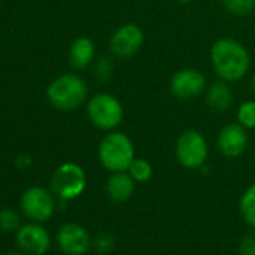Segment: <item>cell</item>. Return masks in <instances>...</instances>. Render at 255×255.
Masks as SVG:
<instances>
[{"instance_id":"obj_1","label":"cell","mask_w":255,"mask_h":255,"mask_svg":"<svg viewBox=\"0 0 255 255\" xmlns=\"http://www.w3.org/2000/svg\"><path fill=\"white\" fill-rule=\"evenodd\" d=\"M210 63L219 80L234 83L242 80L251 66V57L245 45L233 38H221L210 48Z\"/></svg>"},{"instance_id":"obj_2","label":"cell","mask_w":255,"mask_h":255,"mask_svg":"<svg viewBox=\"0 0 255 255\" xmlns=\"http://www.w3.org/2000/svg\"><path fill=\"white\" fill-rule=\"evenodd\" d=\"M98 158L102 167L111 173L128 171V168L135 159L134 143L123 132L110 131L99 143Z\"/></svg>"},{"instance_id":"obj_3","label":"cell","mask_w":255,"mask_h":255,"mask_svg":"<svg viewBox=\"0 0 255 255\" xmlns=\"http://www.w3.org/2000/svg\"><path fill=\"white\" fill-rule=\"evenodd\" d=\"M87 84L77 74H63L57 77L47 89L50 104L60 111H72L81 107L87 99Z\"/></svg>"},{"instance_id":"obj_4","label":"cell","mask_w":255,"mask_h":255,"mask_svg":"<svg viewBox=\"0 0 255 255\" xmlns=\"http://www.w3.org/2000/svg\"><path fill=\"white\" fill-rule=\"evenodd\" d=\"M87 116L101 131H113L125 116L122 102L110 93H96L87 102Z\"/></svg>"},{"instance_id":"obj_5","label":"cell","mask_w":255,"mask_h":255,"mask_svg":"<svg viewBox=\"0 0 255 255\" xmlns=\"http://www.w3.org/2000/svg\"><path fill=\"white\" fill-rule=\"evenodd\" d=\"M87 177L84 170L74 162H65L53 174L51 189L62 200L69 201L83 194L86 189Z\"/></svg>"},{"instance_id":"obj_6","label":"cell","mask_w":255,"mask_h":255,"mask_svg":"<svg viewBox=\"0 0 255 255\" xmlns=\"http://www.w3.org/2000/svg\"><path fill=\"white\" fill-rule=\"evenodd\" d=\"M207 141L201 132L188 129L179 135L176 143V158L182 167L189 170L201 168L207 161Z\"/></svg>"},{"instance_id":"obj_7","label":"cell","mask_w":255,"mask_h":255,"mask_svg":"<svg viewBox=\"0 0 255 255\" xmlns=\"http://www.w3.org/2000/svg\"><path fill=\"white\" fill-rule=\"evenodd\" d=\"M23 213L33 222L48 221L56 209L54 197L41 186H32L26 189L20 200Z\"/></svg>"},{"instance_id":"obj_8","label":"cell","mask_w":255,"mask_h":255,"mask_svg":"<svg viewBox=\"0 0 255 255\" xmlns=\"http://www.w3.org/2000/svg\"><path fill=\"white\" fill-rule=\"evenodd\" d=\"M144 44V32L134 23H126L116 29L110 38V50L120 59L135 56Z\"/></svg>"},{"instance_id":"obj_9","label":"cell","mask_w":255,"mask_h":255,"mask_svg":"<svg viewBox=\"0 0 255 255\" xmlns=\"http://www.w3.org/2000/svg\"><path fill=\"white\" fill-rule=\"evenodd\" d=\"M170 90L177 99H194L206 90V77L201 71L194 68L180 69L171 77Z\"/></svg>"},{"instance_id":"obj_10","label":"cell","mask_w":255,"mask_h":255,"mask_svg":"<svg viewBox=\"0 0 255 255\" xmlns=\"http://www.w3.org/2000/svg\"><path fill=\"white\" fill-rule=\"evenodd\" d=\"M17 245L27 255H44L51 246V237L39 222L24 224L17 230Z\"/></svg>"},{"instance_id":"obj_11","label":"cell","mask_w":255,"mask_h":255,"mask_svg":"<svg viewBox=\"0 0 255 255\" xmlns=\"http://www.w3.org/2000/svg\"><path fill=\"white\" fill-rule=\"evenodd\" d=\"M57 245L66 255H84L90 248V236L80 224L68 222L57 231Z\"/></svg>"},{"instance_id":"obj_12","label":"cell","mask_w":255,"mask_h":255,"mask_svg":"<svg viewBox=\"0 0 255 255\" xmlns=\"http://www.w3.org/2000/svg\"><path fill=\"white\" fill-rule=\"evenodd\" d=\"M248 132L239 122L225 125L218 134V147L219 152L230 159L239 158L245 153L248 147Z\"/></svg>"},{"instance_id":"obj_13","label":"cell","mask_w":255,"mask_h":255,"mask_svg":"<svg viewBox=\"0 0 255 255\" xmlns=\"http://www.w3.org/2000/svg\"><path fill=\"white\" fill-rule=\"evenodd\" d=\"M135 189V180L129 176L128 171L113 173L107 180V195L114 203H123L129 200Z\"/></svg>"},{"instance_id":"obj_14","label":"cell","mask_w":255,"mask_h":255,"mask_svg":"<svg viewBox=\"0 0 255 255\" xmlns=\"http://www.w3.org/2000/svg\"><path fill=\"white\" fill-rule=\"evenodd\" d=\"M95 54L96 48L90 38H77L69 48V63L74 69L83 71L92 65V62L95 60Z\"/></svg>"},{"instance_id":"obj_15","label":"cell","mask_w":255,"mask_h":255,"mask_svg":"<svg viewBox=\"0 0 255 255\" xmlns=\"http://www.w3.org/2000/svg\"><path fill=\"white\" fill-rule=\"evenodd\" d=\"M207 105L218 113H225L233 104V92L227 81L219 80L212 83L206 90Z\"/></svg>"},{"instance_id":"obj_16","label":"cell","mask_w":255,"mask_h":255,"mask_svg":"<svg viewBox=\"0 0 255 255\" xmlns=\"http://www.w3.org/2000/svg\"><path fill=\"white\" fill-rule=\"evenodd\" d=\"M240 212L243 219L255 228V183L251 185L240 198Z\"/></svg>"},{"instance_id":"obj_17","label":"cell","mask_w":255,"mask_h":255,"mask_svg":"<svg viewBox=\"0 0 255 255\" xmlns=\"http://www.w3.org/2000/svg\"><path fill=\"white\" fill-rule=\"evenodd\" d=\"M128 173L135 180V183H146L152 179L153 168L149 161L143 158H135L129 165V168H128Z\"/></svg>"},{"instance_id":"obj_18","label":"cell","mask_w":255,"mask_h":255,"mask_svg":"<svg viewBox=\"0 0 255 255\" xmlns=\"http://www.w3.org/2000/svg\"><path fill=\"white\" fill-rule=\"evenodd\" d=\"M221 3L234 17H248L255 11V0H221Z\"/></svg>"},{"instance_id":"obj_19","label":"cell","mask_w":255,"mask_h":255,"mask_svg":"<svg viewBox=\"0 0 255 255\" xmlns=\"http://www.w3.org/2000/svg\"><path fill=\"white\" fill-rule=\"evenodd\" d=\"M237 122L246 129H255V101H245L236 113Z\"/></svg>"},{"instance_id":"obj_20","label":"cell","mask_w":255,"mask_h":255,"mask_svg":"<svg viewBox=\"0 0 255 255\" xmlns=\"http://www.w3.org/2000/svg\"><path fill=\"white\" fill-rule=\"evenodd\" d=\"M20 228V215L14 209L0 210V230L3 233H12Z\"/></svg>"},{"instance_id":"obj_21","label":"cell","mask_w":255,"mask_h":255,"mask_svg":"<svg viewBox=\"0 0 255 255\" xmlns=\"http://www.w3.org/2000/svg\"><path fill=\"white\" fill-rule=\"evenodd\" d=\"M93 246L101 254H107V252L113 251V248H114V237H113V234H110V233L98 234L95 237V240H93Z\"/></svg>"},{"instance_id":"obj_22","label":"cell","mask_w":255,"mask_h":255,"mask_svg":"<svg viewBox=\"0 0 255 255\" xmlns=\"http://www.w3.org/2000/svg\"><path fill=\"white\" fill-rule=\"evenodd\" d=\"M240 255H255V233L245 236L240 242Z\"/></svg>"},{"instance_id":"obj_23","label":"cell","mask_w":255,"mask_h":255,"mask_svg":"<svg viewBox=\"0 0 255 255\" xmlns=\"http://www.w3.org/2000/svg\"><path fill=\"white\" fill-rule=\"evenodd\" d=\"M111 71H113V66H111L108 59L102 57V59L98 60V63H96V77L99 80H108L111 77Z\"/></svg>"},{"instance_id":"obj_24","label":"cell","mask_w":255,"mask_h":255,"mask_svg":"<svg viewBox=\"0 0 255 255\" xmlns=\"http://www.w3.org/2000/svg\"><path fill=\"white\" fill-rule=\"evenodd\" d=\"M32 164H33L32 158H30L29 155H26V153L18 155L17 159H15V165H17V168H20V170H27L29 167H32Z\"/></svg>"},{"instance_id":"obj_25","label":"cell","mask_w":255,"mask_h":255,"mask_svg":"<svg viewBox=\"0 0 255 255\" xmlns=\"http://www.w3.org/2000/svg\"><path fill=\"white\" fill-rule=\"evenodd\" d=\"M2 255H24V252L21 249L20 251H8V252H5Z\"/></svg>"},{"instance_id":"obj_26","label":"cell","mask_w":255,"mask_h":255,"mask_svg":"<svg viewBox=\"0 0 255 255\" xmlns=\"http://www.w3.org/2000/svg\"><path fill=\"white\" fill-rule=\"evenodd\" d=\"M177 3H182V5H186V3H189L191 0H176Z\"/></svg>"},{"instance_id":"obj_27","label":"cell","mask_w":255,"mask_h":255,"mask_svg":"<svg viewBox=\"0 0 255 255\" xmlns=\"http://www.w3.org/2000/svg\"><path fill=\"white\" fill-rule=\"evenodd\" d=\"M251 84H252V90L255 92V74H254V77H252V81H251Z\"/></svg>"}]
</instances>
